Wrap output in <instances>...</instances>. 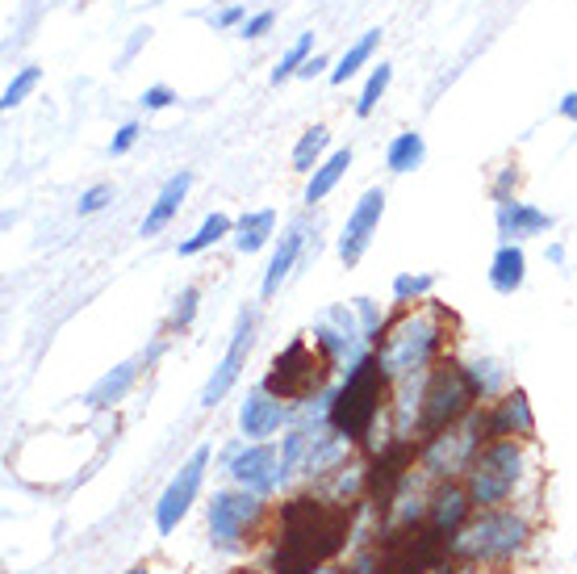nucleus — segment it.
I'll return each instance as SVG.
<instances>
[{"instance_id": "13", "label": "nucleus", "mask_w": 577, "mask_h": 574, "mask_svg": "<svg viewBox=\"0 0 577 574\" xmlns=\"http://www.w3.org/2000/svg\"><path fill=\"white\" fill-rule=\"evenodd\" d=\"M227 474L239 483V487H248V490H272L281 478H285L288 469H285V453H276L272 445H243L239 453H230V462H227Z\"/></svg>"}, {"instance_id": "42", "label": "nucleus", "mask_w": 577, "mask_h": 574, "mask_svg": "<svg viewBox=\"0 0 577 574\" xmlns=\"http://www.w3.org/2000/svg\"><path fill=\"white\" fill-rule=\"evenodd\" d=\"M126 574H151V571H146V566H134V571H126Z\"/></svg>"}, {"instance_id": "39", "label": "nucleus", "mask_w": 577, "mask_h": 574, "mask_svg": "<svg viewBox=\"0 0 577 574\" xmlns=\"http://www.w3.org/2000/svg\"><path fill=\"white\" fill-rule=\"evenodd\" d=\"M327 55H309V64L302 67V76H306V80H314V76H323V72H327Z\"/></svg>"}, {"instance_id": "24", "label": "nucleus", "mask_w": 577, "mask_h": 574, "mask_svg": "<svg viewBox=\"0 0 577 574\" xmlns=\"http://www.w3.org/2000/svg\"><path fill=\"white\" fill-rule=\"evenodd\" d=\"M423 160H427V143H423L418 130H402L390 148H385V169L398 172V176H402V172H414Z\"/></svg>"}, {"instance_id": "22", "label": "nucleus", "mask_w": 577, "mask_h": 574, "mask_svg": "<svg viewBox=\"0 0 577 574\" xmlns=\"http://www.w3.org/2000/svg\"><path fill=\"white\" fill-rule=\"evenodd\" d=\"M377 46H381V30H364V34H360V39H356V43H351L348 51L339 55V64L327 72L330 85H348L351 76H356V72H360V67H364L372 55H377Z\"/></svg>"}, {"instance_id": "5", "label": "nucleus", "mask_w": 577, "mask_h": 574, "mask_svg": "<svg viewBox=\"0 0 577 574\" xmlns=\"http://www.w3.org/2000/svg\"><path fill=\"white\" fill-rule=\"evenodd\" d=\"M523 469H527V453L519 445V436H498V441L477 448L473 466L465 469V483H469V495H473L477 508L511 503Z\"/></svg>"}, {"instance_id": "17", "label": "nucleus", "mask_w": 577, "mask_h": 574, "mask_svg": "<svg viewBox=\"0 0 577 574\" xmlns=\"http://www.w3.org/2000/svg\"><path fill=\"white\" fill-rule=\"evenodd\" d=\"M188 189H193V172H188V169H181L176 176H167L164 189H160V197H155V206H151V210H146V218H143V235H146V239L172 227V218L181 214V202L188 197Z\"/></svg>"}, {"instance_id": "21", "label": "nucleus", "mask_w": 577, "mask_h": 574, "mask_svg": "<svg viewBox=\"0 0 577 574\" xmlns=\"http://www.w3.org/2000/svg\"><path fill=\"white\" fill-rule=\"evenodd\" d=\"M523 277H527V256L519 243H502L490 260V285H494L498 294H515L519 285H523Z\"/></svg>"}, {"instance_id": "7", "label": "nucleus", "mask_w": 577, "mask_h": 574, "mask_svg": "<svg viewBox=\"0 0 577 574\" xmlns=\"http://www.w3.org/2000/svg\"><path fill=\"white\" fill-rule=\"evenodd\" d=\"M330 361L335 357L318 340H293L285 353L272 357L269 373H264V390L276 394L281 403H302V399H309L318 386L327 382Z\"/></svg>"}, {"instance_id": "31", "label": "nucleus", "mask_w": 577, "mask_h": 574, "mask_svg": "<svg viewBox=\"0 0 577 574\" xmlns=\"http://www.w3.org/2000/svg\"><path fill=\"white\" fill-rule=\"evenodd\" d=\"M435 277L432 273H402L393 281V299L398 302H423L432 294Z\"/></svg>"}, {"instance_id": "18", "label": "nucleus", "mask_w": 577, "mask_h": 574, "mask_svg": "<svg viewBox=\"0 0 577 574\" xmlns=\"http://www.w3.org/2000/svg\"><path fill=\"white\" fill-rule=\"evenodd\" d=\"M302 243H306V223H293V227L281 235V243L272 248V260L269 269H264V285H260L264 299H276V290L285 285V277L293 273V264H297V256H302Z\"/></svg>"}, {"instance_id": "26", "label": "nucleus", "mask_w": 577, "mask_h": 574, "mask_svg": "<svg viewBox=\"0 0 577 574\" xmlns=\"http://www.w3.org/2000/svg\"><path fill=\"white\" fill-rule=\"evenodd\" d=\"M309 55H314V34L306 30V34H297L293 46L276 59V67H272V85H285L293 76H302V67L309 64Z\"/></svg>"}, {"instance_id": "40", "label": "nucleus", "mask_w": 577, "mask_h": 574, "mask_svg": "<svg viewBox=\"0 0 577 574\" xmlns=\"http://www.w3.org/2000/svg\"><path fill=\"white\" fill-rule=\"evenodd\" d=\"M560 118H569V122L577 127V88H574V93H565V97H560Z\"/></svg>"}, {"instance_id": "10", "label": "nucleus", "mask_w": 577, "mask_h": 574, "mask_svg": "<svg viewBox=\"0 0 577 574\" xmlns=\"http://www.w3.org/2000/svg\"><path fill=\"white\" fill-rule=\"evenodd\" d=\"M206 469H209V445L193 448V457L176 469V478L167 483V490L160 495V503H155V529L160 532L181 529V520H185L188 511H193V503H197V490L206 483Z\"/></svg>"}, {"instance_id": "11", "label": "nucleus", "mask_w": 577, "mask_h": 574, "mask_svg": "<svg viewBox=\"0 0 577 574\" xmlns=\"http://www.w3.org/2000/svg\"><path fill=\"white\" fill-rule=\"evenodd\" d=\"M381 214H385V189L372 185V189H364V197L351 206L348 223H344V235H339V260H344L348 269H356V264L364 260L372 235L381 227Z\"/></svg>"}, {"instance_id": "36", "label": "nucleus", "mask_w": 577, "mask_h": 574, "mask_svg": "<svg viewBox=\"0 0 577 574\" xmlns=\"http://www.w3.org/2000/svg\"><path fill=\"white\" fill-rule=\"evenodd\" d=\"M139 139H143V127H139V122H126V127L113 134V143H109V155H126V151L134 148Z\"/></svg>"}, {"instance_id": "38", "label": "nucleus", "mask_w": 577, "mask_h": 574, "mask_svg": "<svg viewBox=\"0 0 577 574\" xmlns=\"http://www.w3.org/2000/svg\"><path fill=\"white\" fill-rule=\"evenodd\" d=\"M218 25H235V22H248V9L243 4H230V9H222L218 18H214Z\"/></svg>"}, {"instance_id": "4", "label": "nucleus", "mask_w": 577, "mask_h": 574, "mask_svg": "<svg viewBox=\"0 0 577 574\" xmlns=\"http://www.w3.org/2000/svg\"><path fill=\"white\" fill-rule=\"evenodd\" d=\"M532 529L519 511L507 508H481L473 524L448 537V553L456 562H511L515 553L527 550Z\"/></svg>"}, {"instance_id": "19", "label": "nucleus", "mask_w": 577, "mask_h": 574, "mask_svg": "<svg viewBox=\"0 0 577 574\" xmlns=\"http://www.w3.org/2000/svg\"><path fill=\"white\" fill-rule=\"evenodd\" d=\"M498 227L502 235H544L553 231V214L536 210V206H527V202H498Z\"/></svg>"}, {"instance_id": "43", "label": "nucleus", "mask_w": 577, "mask_h": 574, "mask_svg": "<svg viewBox=\"0 0 577 574\" xmlns=\"http://www.w3.org/2000/svg\"><path fill=\"white\" fill-rule=\"evenodd\" d=\"M490 574H511V571H490Z\"/></svg>"}, {"instance_id": "23", "label": "nucleus", "mask_w": 577, "mask_h": 574, "mask_svg": "<svg viewBox=\"0 0 577 574\" xmlns=\"http://www.w3.org/2000/svg\"><path fill=\"white\" fill-rule=\"evenodd\" d=\"M272 231H276V210H251L239 218V227H235V248L243 256L260 252L264 243L272 239Z\"/></svg>"}, {"instance_id": "2", "label": "nucleus", "mask_w": 577, "mask_h": 574, "mask_svg": "<svg viewBox=\"0 0 577 574\" xmlns=\"http://www.w3.org/2000/svg\"><path fill=\"white\" fill-rule=\"evenodd\" d=\"M390 399V373L381 357H360L348 369V382L339 386L335 403H330L327 420L335 427V436L344 441H364L381 415V407Z\"/></svg>"}, {"instance_id": "34", "label": "nucleus", "mask_w": 577, "mask_h": 574, "mask_svg": "<svg viewBox=\"0 0 577 574\" xmlns=\"http://www.w3.org/2000/svg\"><path fill=\"white\" fill-rule=\"evenodd\" d=\"M197 299H202V294H197V285H188L185 294L176 299V311H172V327H181V332H185L188 323H193V315H197Z\"/></svg>"}, {"instance_id": "16", "label": "nucleus", "mask_w": 577, "mask_h": 574, "mask_svg": "<svg viewBox=\"0 0 577 574\" xmlns=\"http://www.w3.org/2000/svg\"><path fill=\"white\" fill-rule=\"evenodd\" d=\"M285 420H288V403H281L264 386H260L255 394H248V403L239 407V427H243L248 441H269L272 432H281Z\"/></svg>"}, {"instance_id": "12", "label": "nucleus", "mask_w": 577, "mask_h": 574, "mask_svg": "<svg viewBox=\"0 0 577 574\" xmlns=\"http://www.w3.org/2000/svg\"><path fill=\"white\" fill-rule=\"evenodd\" d=\"M251 344H255V315H251V311H243V315H239V323H235V336H230L227 357L218 361V369H214V378H209L206 390H202V407H218V403H222V399L230 394V390H235V382H239V373L248 369Z\"/></svg>"}, {"instance_id": "28", "label": "nucleus", "mask_w": 577, "mask_h": 574, "mask_svg": "<svg viewBox=\"0 0 577 574\" xmlns=\"http://www.w3.org/2000/svg\"><path fill=\"white\" fill-rule=\"evenodd\" d=\"M134 373H139L134 365H118L113 373H105L101 382L92 386L88 403H92V407H113V403H118V399L126 394V390H130V382H134Z\"/></svg>"}, {"instance_id": "27", "label": "nucleus", "mask_w": 577, "mask_h": 574, "mask_svg": "<svg viewBox=\"0 0 577 574\" xmlns=\"http://www.w3.org/2000/svg\"><path fill=\"white\" fill-rule=\"evenodd\" d=\"M330 134L327 127H309L302 139H297V148H293V172H314L323 164V151H327Z\"/></svg>"}, {"instance_id": "29", "label": "nucleus", "mask_w": 577, "mask_h": 574, "mask_svg": "<svg viewBox=\"0 0 577 574\" xmlns=\"http://www.w3.org/2000/svg\"><path fill=\"white\" fill-rule=\"evenodd\" d=\"M390 80H393V67L390 64H377V67H372L369 80H364V88H360V101H356V113H360V118H369L372 109L381 106V97H385Z\"/></svg>"}, {"instance_id": "25", "label": "nucleus", "mask_w": 577, "mask_h": 574, "mask_svg": "<svg viewBox=\"0 0 577 574\" xmlns=\"http://www.w3.org/2000/svg\"><path fill=\"white\" fill-rule=\"evenodd\" d=\"M230 231H235V223H230V214H222V210L206 214V223L197 227V235H188L185 243H181V256H197V252H206V248H214L218 239H227Z\"/></svg>"}, {"instance_id": "9", "label": "nucleus", "mask_w": 577, "mask_h": 574, "mask_svg": "<svg viewBox=\"0 0 577 574\" xmlns=\"http://www.w3.org/2000/svg\"><path fill=\"white\" fill-rule=\"evenodd\" d=\"M260 516H264L260 490H218L214 503H209V537H214V545L218 550H239Z\"/></svg>"}, {"instance_id": "35", "label": "nucleus", "mask_w": 577, "mask_h": 574, "mask_svg": "<svg viewBox=\"0 0 577 574\" xmlns=\"http://www.w3.org/2000/svg\"><path fill=\"white\" fill-rule=\"evenodd\" d=\"M109 197H113V185H92V189H84L80 193V202H76V210L80 214H97V210H105L109 206Z\"/></svg>"}, {"instance_id": "3", "label": "nucleus", "mask_w": 577, "mask_h": 574, "mask_svg": "<svg viewBox=\"0 0 577 574\" xmlns=\"http://www.w3.org/2000/svg\"><path fill=\"white\" fill-rule=\"evenodd\" d=\"M439 348H444V315L439 311H406L402 320L385 327V336H377V357L390 378L423 373L439 357Z\"/></svg>"}, {"instance_id": "32", "label": "nucleus", "mask_w": 577, "mask_h": 574, "mask_svg": "<svg viewBox=\"0 0 577 574\" xmlns=\"http://www.w3.org/2000/svg\"><path fill=\"white\" fill-rule=\"evenodd\" d=\"M469 378L477 386V399H494L498 390H502V369L494 361H477L469 365Z\"/></svg>"}, {"instance_id": "1", "label": "nucleus", "mask_w": 577, "mask_h": 574, "mask_svg": "<svg viewBox=\"0 0 577 574\" xmlns=\"http://www.w3.org/2000/svg\"><path fill=\"white\" fill-rule=\"evenodd\" d=\"M351 529V503H323L297 495L281 508V541L272 553V574H314L344 550Z\"/></svg>"}, {"instance_id": "14", "label": "nucleus", "mask_w": 577, "mask_h": 574, "mask_svg": "<svg viewBox=\"0 0 577 574\" xmlns=\"http://www.w3.org/2000/svg\"><path fill=\"white\" fill-rule=\"evenodd\" d=\"M473 508L477 503L473 495H469V483L444 478V483L427 495V524H432L435 532H444V537H456V532L473 520Z\"/></svg>"}, {"instance_id": "41", "label": "nucleus", "mask_w": 577, "mask_h": 574, "mask_svg": "<svg viewBox=\"0 0 577 574\" xmlns=\"http://www.w3.org/2000/svg\"><path fill=\"white\" fill-rule=\"evenodd\" d=\"M432 574H460V571H456V557H453V562H444V566H439V571H432Z\"/></svg>"}, {"instance_id": "6", "label": "nucleus", "mask_w": 577, "mask_h": 574, "mask_svg": "<svg viewBox=\"0 0 577 574\" xmlns=\"http://www.w3.org/2000/svg\"><path fill=\"white\" fill-rule=\"evenodd\" d=\"M477 407V386L469 378V365L460 361H439L427 373L423 399H418V432L435 436L444 427L460 424L469 411Z\"/></svg>"}, {"instance_id": "37", "label": "nucleus", "mask_w": 577, "mask_h": 574, "mask_svg": "<svg viewBox=\"0 0 577 574\" xmlns=\"http://www.w3.org/2000/svg\"><path fill=\"white\" fill-rule=\"evenodd\" d=\"M172 101H176V93H172L167 85H151V88L143 93V97H139V106L151 109V113H155V109H167Z\"/></svg>"}, {"instance_id": "15", "label": "nucleus", "mask_w": 577, "mask_h": 574, "mask_svg": "<svg viewBox=\"0 0 577 574\" xmlns=\"http://www.w3.org/2000/svg\"><path fill=\"white\" fill-rule=\"evenodd\" d=\"M536 432V415H532V403L523 390H507L502 403L486 407V445L498 441V436H532Z\"/></svg>"}, {"instance_id": "20", "label": "nucleus", "mask_w": 577, "mask_h": 574, "mask_svg": "<svg viewBox=\"0 0 577 574\" xmlns=\"http://www.w3.org/2000/svg\"><path fill=\"white\" fill-rule=\"evenodd\" d=\"M351 169V148H339L330 151L327 160L318 164V169L309 172V185H306V206H318V202H327L330 193H335V185L348 176Z\"/></svg>"}, {"instance_id": "8", "label": "nucleus", "mask_w": 577, "mask_h": 574, "mask_svg": "<svg viewBox=\"0 0 577 574\" xmlns=\"http://www.w3.org/2000/svg\"><path fill=\"white\" fill-rule=\"evenodd\" d=\"M448 562V537L432 524L418 529H398L381 550L377 574H432Z\"/></svg>"}, {"instance_id": "30", "label": "nucleus", "mask_w": 577, "mask_h": 574, "mask_svg": "<svg viewBox=\"0 0 577 574\" xmlns=\"http://www.w3.org/2000/svg\"><path fill=\"white\" fill-rule=\"evenodd\" d=\"M42 80V67H21L18 76L9 80V88H4V97H0V109H18L34 88H39Z\"/></svg>"}, {"instance_id": "33", "label": "nucleus", "mask_w": 577, "mask_h": 574, "mask_svg": "<svg viewBox=\"0 0 577 574\" xmlns=\"http://www.w3.org/2000/svg\"><path fill=\"white\" fill-rule=\"evenodd\" d=\"M272 25H276V9H260V13H251L248 22L239 25V39H248V43H255V39H264Z\"/></svg>"}]
</instances>
